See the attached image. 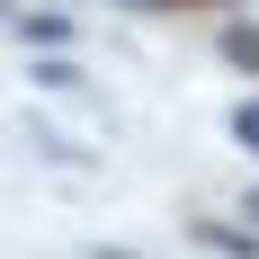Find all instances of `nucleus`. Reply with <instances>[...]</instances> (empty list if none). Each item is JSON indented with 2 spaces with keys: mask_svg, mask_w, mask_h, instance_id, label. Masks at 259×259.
Masks as SVG:
<instances>
[{
  "mask_svg": "<svg viewBox=\"0 0 259 259\" xmlns=\"http://www.w3.org/2000/svg\"><path fill=\"white\" fill-rule=\"evenodd\" d=\"M72 9H36V0H18V45H36V54H72Z\"/></svg>",
  "mask_w": 259,
  "mask_h": 259,
  "instance_id": "1",
  "label": "nucleus"
},
{
  "mask_svg": "<svg viewBox=\"0 0 259 259\" xmlns=\"http://www.w3.org/2000/svg\"><path fill=\"white\" fill-rule=\"evenodd\" d=\"M188 241H206L214 259H259V233H250V224H188Z\"/></svg>",
  "mask_w": 259,
  "mask_h": 259,
  "instance_id": "2",
  "label": "nucleus"
},
{
  "mask_svg": "<svg viewBox=\"0 0 259 259\" xmlns=\"http://www.w3.org/2000/svg\"><path fill=\"white\" fill-rule=\"evenodd\" d=\"M214 54H224L233 72H250V80H259V18H233L224 36H214Z\"/></svg>",
  "mask_w": 259,
  "mask_h": 259,
  "instance_id": "3",
  "label": "nucleus"
},
{
  "mask_svg": "<svg viewBox=\"0 0 259 259\" xmlns=\"http://www.w3.org/2000/svg\"><path fill=\"white\" fill-rule=\"evenodd\" d=\"M27 80H36V90H63V99H72V90H90L72 54H36V63H27Z\"/></svg>",
  "mask_w": 259,
  "mask_h": 259,
  "instance_id": "4",
  "label": "nucleus"
},
{
  "mask_svg": "<svg viewBox=\"0 0 259 259\" xmlns=\"http://www.w3.org/2000/svg\"><path fill=\"white\" fill-rule=\"evenodd\" d=\"M233 143H241V152H259V99L233 107Z\"/></svg>",
  "mask_w": 259,
  "mask_h": 259,
  "instance_id": "5",
  "label": "nucleus"
},
{
  "mask_svg": "<svg viewBox=\"0 0 259 259\" xmlns=\"http://www.w3.org/2000/svg\"><path fill=\"white\" fill-rule=\"evenodd\" d=\"M241 224H250V233H259V179L241 188Z\"/></svg>",
  "mask_w": 259,
  "mask_h": 259,
  "instance_id": "6",
  "label": "nucleus"
},
{
  "mask_svg": "<svg viewBox=\"0 0 259 259\" xmlns=\"http://www.w3.org/2000/svg\"><path fill=\"white\" fill-rule=\"evenodd\" d=\"M161 9H206V0H161Z\"/></svg>",
  "mask_w": 259,
  "mask_h": 259,
  "instance_id": "7",
  "label": "nucleus"
},
{
  "mask_svg": "<svg viewBox=\"0 0 259 259\" xmlns=\"http://www.w3.org/2000/svg\"><path fill=\"white\" fill-rule=\"evenodd\" d=\"M0 18H18V0H0Z\"/></svg>",
  "mask_w": 259,
  "mask_h": 259,
  "instance_id": "8",
  "label": "nucleus"
},
{
  "mask_svg": "<svg viewBox=\"0 0 259 259\" xmlns=\"http://www.w3.org/2000/svg\"><path fill=\"white\" fill-rule=\"evenodd\" d=\"M125 9H161V0H125Z\"/></svg>",
  "mask_w": 259,
  "mask_h": 259,
  "instance_id": "9",
  "label": "nucleus"
},
{
  "mask_svg": "<svg viewBox=\"0 0 259 259\" xmlns=\"http://www.w3.org/2000/svg\"><path fill=\"white\" fill-rule=\"evenodd\" d=\"M36 9H63V0H36Z\"/></svg>",
  "mask_w": 259,
  "mask_h": 259,
  "instance_id": "10",
  "label": "nucleus"
}]
</instances>
